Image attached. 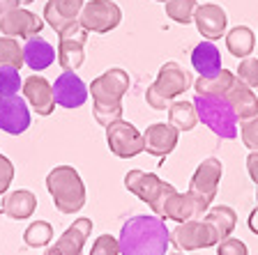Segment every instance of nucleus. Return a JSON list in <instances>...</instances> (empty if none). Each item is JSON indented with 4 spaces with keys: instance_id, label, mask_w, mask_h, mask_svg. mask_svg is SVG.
<instances>
[{
    "instance_id": "nucleus-32",
    "label": "nucleus",
    "mask_w": 258,
    "mask_h": 255,
    "mask_svg": "<svg viewBox=\"0 0 258 255\" xmlns=\"http://www.w3.org/2000/svg\"><path fill=\"white\" fill-rule=\"evenodd\" d=\"M21 88H23V80L19 69L10 67V64H0V97L19 95Z\"/></svg>"
},
{
    "instance_id": "nucleus-2",
    "label": "nucleus",
    "mask_w": 258,
    "mask_h": 255,
    "mask_svg": "<svg viewBox=\"0 0 258 255\" xmlns=\"http://www.w3.org/2000/svg\"><path fill=\"white\" fill-rule=\"evenodd\" d=\"M46 189L60 214H76L86 205V184L74 165H55L46 175Z\"/></svg>"
},
{
    "instance_id": "nucleus-17",
    "label": "nucleus",
    "mask_w": 258,
    "mask_h": 255,
    "mask_svg": "<svg viewBox=\"0 0 258 255\" xmlns=\"http://www.w3.org/2000/svg\"><path fill=\"white\" fill-rule=\"evenodd\" d=\"M86 5V0H48L44 5V23L53 28L55 32H64L70 26L79 23V14Z\"/></svg>"
},
{
    "instance_id": "nucleus-24",
    "label": "nucleus",
    "mask_w": 258,
    "mask_h": 255,
    "mask_svg": "<svg viewBox=\"0 0 258 255\" xmlns=\"http://www.w3.org/2000/svg\"><path fill=\"white\" fill-rule=\"evenodd\" d=\"M161 218H168V221H177V223H187V221H196V218H203V212L199 209L196 200L189 196L187 191L180 193L177 191L175 196H171V200L166 202L164 207V214Z\"/></svg>"
},
{
    "instance_id": "nucleus-25",
    "label": "nucleus",
    "mask_w": 258,
    "mask_h": 255,
    "mask_svg": "<svg viewBox=\"0 0 258 255\" xmlns=\"http://www.w3.org/2000/svg\"><path fill=\"white\" fill-rule=\"evenodd\" d=\"M253 46H256V35H253L251 28L237 26L226 32V48H228V53L235 55L237 60L249 58V55L253 53Z\"/></svg>"
},
{
    "instance_id": "nucleus-36",
    "label": "nucleus",
    "mask_w": 258,
    "mask_h": 255,
    "mask_svg": "<svg viewBox=\"0 0 258 255\" xmlns=\"http://www.w3.org/2000/svg\"><path fill=\"white\" fill-rule=\"evenodd\" d=\"M90 255H120L118 237H113V234H102L99 239H95Z\"/></svg>"
},
{
    "instance_id": "nucleus-30",
    "label": "nucleus",
    "mask_w": 258,
    "mask_h": 255,
    "mask_svg": "<svg viewBox=\"0 0 258 255\" xmlns=\"http://www.w3.org/2000/svg\"><path fill=\"white\" fill-rule=\"evenodd\" d=\"M164 5H166L168 19H173L175 23L187 26V23L194 21V14H196L199 3H196V0H168V3H164Z\"/></svg>"
},
{
    "instance_id": "nucleus-33",
    "label": "nucleus",
    "mask_w": 258,
    "mask_h": 255,
    "mask_svg": "<svg viewBox=\"0 0 258 255\" xmlns=\"http://www.w3.org/2000/svg\"><path fill=\"white\" fill-rule=\"evenodd\" d=\"M235 76L242 80L244 85H249V88H258V58H242L240 60V67H237Z\"/></svg>"
},
{
    "instance_id": "nucleus-12",
    "label": "nucleus",
    "mask_w": 258,
    "mask_h": 255,
    "mask_svg": "<svg viewBox=\"0 0 258 255\" xmlns=\"http://www.w3.org/2000/svg\"><path fill=\"white\" fill-rule=\"evenodd\" d=\"M44 28L42 16L32 14L30 10H23V7H14L7 14L0 16V35L5 37H35L39 35Z\"/></svg>"
},
{
    "instance_id": "nucleus-38",
    "label": "nucleus",
    "mask_w": 258,
    "mask_h": 255,
    "mask_svg": "<svg viewBox=\"0 0 258 255\" xmlns=\"http://www.w3.org/2000/svg\"><path fill=\"white\" fill-rule=\"evenodd\" d=\"M12 180H14V165L5 154H0V196L7 193Z\"/></svg>"
},
{
    "instance_id": "nucleus-11",
    "label": "nucleus",
    "mask_w": 258,
    "mask_h": 255,
    "mask_svg": "<svg viewBox=\"0 0 258 255\" xmlns=\"http://www.w3.org/2000/svg\"><path fill=\"white\" fill-rule=\"evenodd\" d=\"M171 237H173L171 241L180 250H199V248H210V246L219 244V237L215 234V230L210 228V223L205 218L180 223L171 232Z\"/></svg>"
},
{
    "instance_id": "nucleus-41",
    "label": "nucleus",
    "mask_w": 258,
    "mask_h": 255,
    "mask_svg": "<svg viewBox=\"0 0 258 255\" xmlns=\"http://www.w3.org/2000/svg\"><path fill=\"white\" fill-rule=\"evenodd\" d=\"M247 223H249V230H251L253 234H258V207L253 209L251 214H249V221H247Z\"/></svg>"
},
{
    "instance_id": "nucleus-8",
    "label": "nucleus",
    "mask_w": 258,
    "mask_h": 255,
    "mask_svg": "<svg viewBox=\"0 0 258 255\" xmlns=\"http://www.w3.org/2000/svg\"><path fill=\"white\" fill-rule=\"evenodd\" d=\"M129 74L120 67L106 69L102 76H97L90 83L92 104H102V106H122V97L129 92Z\"/></svg>"
},
{
    "instance_id": "nucleus-37",
    "label": "nucleus",
    "mask_w": 258,
    "mask_h": 255,
    "mask_svg": "<svg viewBox=\"0 0 258 255\" xmlns=\"http://www.w3.org/2000/svg\"><path fill=\"white\" fill-rule=\"evenodd\" d=\"M217 255H249V248L242 239L228 237V239L217 244Z\"/></svg>"
},
{
    "instance_id": "nucleus-39",
    "label": "nucleus",
    "mask_w": 258,
    "mask_h": 255,
    "mask_svg": "<svg viewBox=\"0 0 258 255\" xmlns=\"http://www.w3.org/2000/svg\"><path fill=\"white\" fill-rule=\"evenodd\" d=\"M247 170H249V177L258 184V152H251L247 156Z\"/></svg>"
},
{
    "instance_id": "nucleus-35",
    "label": "nucleus",
    "mask_w": 258,
    "mask_h": 255,
    "mask_svg": "<svg viewBox=\"0 0 258 255\" xmlns=\"http://www.w3.org/2000/svg\"><path fill=\"white\" fill-rule=\"evenodd\" d=\"M240 136H242L244 147H249L251 152H258V115H253V117H249V120L242 122Z\"/></svg>"
},
{
    "instance_id": "nucleus-19",
    "label": "nucleus",
    "mask_w": 258,
    "mask_h": 255,
    "mask_svg": "<svg viewBox=\"0 0 258 255\" xmlns=\"http://www.w3.org/2000/svg\"><path fill=\"white\" fill-rule=\"evenodd\" d=\"M23 97L30 104V108L37 115L46 117L55 111V99H53V85L48 83L44 76H30L23 80Z\"/></svg>"
},
{
    "instance_id": "nucleus-44",
    "label": "nucleus",
    "mask_w": 258,
    "mask_h": 255,
    "mask_svg": "<svg viewBox=\"0 0 258 255\" xmlns=\"http://www.w3.org/2000/svg\"><path fill=\"white\" fill-rule=\"evenodd\" d=\"M256 200H258V184H256Z\"/></svg>"
},
{
    "instance_id": "nucleus-45",
    "label": "nucleus",
    "mask_w": 258,
    "mask_h": 255,
    "mask_svg": "<svg viewBox=\"0 0 258 255\" xmlns=\"http://www.w3.org/2000/svg\"><path fill=\"white\" fill-rule=\"evenodd\" d=\"M157 3H168V0H157Z\"/></svg>"
},
{
    "instance_id": "nucleus-9",
    "label": "nucleus",
    "mask_w": 258,
    "mask_h": 255,
    "mask_svg": "<svg viewBox=\"0 0 258 255\" xmlns=\"http://www.w3.org/2000/svg\"><path fill=\"white\" fill-rule=\"evenodd\" d=\"M106 145L118 159H134L145 149L143 133L127 120H118L106 127Z\"/></svg>"
},
{
    "instance_id": "nucleus-13",
    "label": "nucleus",
    "mask_w": 258,
    "mask_h": 255,
    "mask_svg": "<svg viewBox=\"0 0 258 255\" xmlns=\"http://www.w3.org/2000/svg\"><path fill=\"white\" fill-rule=\"evenodd\" d=\"M30 108L23 97H0V131L19 136L30 127Z\"/></svg>"
},
{
    "instance_id": "nucleus-40",
    "label": "nucleus",
    "mask_w": 258,
    "mask_h": 255,
    "mask_svg": "<svg viewBox=\"0 0 258 255\" xmlns=\"http://www.w3.org/2000/svg\"><path fill=\"white\" fill-rule=\"evenodd\" d=\"M19 5H21V0H0V16L7 14L10 10H14Z\"/></svg>"
},
{
    "instance_id": "nucleus-42",
    "label": "nucleus",
    "mask_w": 258,
    "mask_h": 255,
    "mask_svg": "<svg viewBox=\"0 0 258 255\" xmlns=\"http://www.w3.org/2000/svg\"><path fill=\"white\" fill-rule=\"evenodd\" d=\"M30 3H35V0H21V5H30Z\"/></svg>"
},
{
    "instance_id": "nucleus-34",
    "label": "nucleus",
    "mask_w": 258,
    "mask_h": 255,
    "mask_svg": "<svg viewBox=\"0 0 258 255\" xmlns=\"http://www.w3.org/2000/svg\"><path fill=\"white\" fill-rule=\"evenodd\" d=\"M92 115L102 127L122 120V106H102V104H92Z\"/></svg>"
},
{
    "instance_id": "nucleus-43",
    "label": "nucleus",
    "mask_w": 258,
    "mask_h": 255,
    "mask_svg": "<svg viewBox=\"0 0 258 255\" xmlns=\"http://www.w3.org/2000/svg\"><path fill=\"white\" fill-rule=\"evenodd\" d=\"M166 255H184V253H166Z\"/></svg>"
},
{
    "instance_id": "nucleus-27",
    "label": "nucleus",
    "mask_w": 258,
    "mask_h": 255,
    "mask_svg": "<svg viewBox=\"0 0 258 255\" xmlns=\"http://www.w3.org/2000/svg\"><path fill=\"white\" fill-rule=\"evenodd\" d=\"M233 80H235V71L221 69L217 76H210V78L199 76L194 80V90H196L199 97H224Z\"/></svg>"
},
{
    "instance_id": "nucleus-20",
    "label": "nucleus",
    "mask_w": 258,
    "mask_h": 255,
    "mask_svg": "<svg viewBox=\"0 0 258 255\" xmlns=\"http://www.w3.org/2000/svg\"><path fill=\"white\" fill-rule=\"evenodd\" d=\"M221 99H226V104L233 108V113L237 115L240 122H244V120H249V117L258 115V97H256V92H253L249 85L242 83L237 76H235V80L231 83V88L226 90V95L221 97Z\"/></svg>"
},
{
    "instance_id": "nucleus-4",
    "label": "nucleus",
    "mask_w": 258,
    "mask_h": 255,
    "mask_svg": "<svg viewBox=\"0 0 258 255\" xmlns=\"http://www.w3.org/2000/svg\"><path fill=\"white\" fill-rule=\"evenodd\" d=\"M124 189L129 193H134L139 200H143L148 207L155 212V216L161 218L166 202L171 196H175L177 189L171 182L157 177L155 173H145V170H129L124 175Z\"/></svg>"
},
{
    "instance_id": "nucleus-16",
    "label": "nucleus",
    "mask_w": 258,
    "mask_h": 255,
    "mask_svg": "<svg viewBox=\"0 0 258 255\" xmlns=\"http://www.w3.org/2000/svg\"><path fill=\"white\" fill-rule=\"evenodd\" d=\"M194 23H196V30L201 32V37H205L208 42H215V39H221L226 35L228 16H226L224 7L215 5V3H203V5L196 7Z\"/></svg>"
},
{
    "instance_id": "nucleus-6",
    "label": "nucleus",
    "mask_w": 258,
    "mask_h": 255,
    "mask_svg": "<svg viewBox=\"0 0 258 255\" xmlns=\"http://www.w3.org/2000/svg\"><path fill=\"white\" fill-rule=\"evenodd\" d=\"M221 175H224V165H221V161L215 159V156H208V159L201 161V165L191 175L187 193L196 200V205H199V209L203 214L208 212L210 205L215 202Z\"/></svg>"
},
{
    "instance_id": "nucleus-21",
    "label": "nucleus",
    "mask_w": 258,
    "mask_h": 255,
    "mask_svg": "<svg viewBox=\"0 0 258 255\" xmlns=\"http://www.w3.org/2000/svg\"><path fill=\"white\" fill-rule=\"evenodd\" d=\"M55 48L53 44H48L44 37L35 35L28 37L23 44V64H28L32 71H44L55 62Z\"/></svg>"
},
{
    "instance_id": "nucleus-5",
    "label": "nucleus",
    "mask_w": 258,
    "mask_h": 255,
    "mask_svg": "<svg viewBox=\"0 0 258 255\" xmlns=\"http://www.w3.org/2000/svg\"><path fill=\"white\" fill-rule=\"evenodd\" d=\"M194 106H196V115L199 122H203L210 131L219 136V138L233 140L237 136V115L233 108L226 104L221 97H194Z\"/></svg>"
},
{
    "instance_id": "nucleus-31",
    "label": "nucleus",
    "mask_w": 258,
    "mask_h": 255,
    "mask_svg": "<svg viewBox=\"0 0 258 255\" xmlns=\"http://www.w3.org/2000/svg\"><path fill=\"white\" fill-rule=\"evenodd\" d=\"M0 64H10L16 69L23 67V46L14 37H0Z\"/></svg>"
},
{
    "instance_id": "nucleus-28",
    "label": "nucleus",
    "mask_w": 258,
    "mask_h": 255,
    "mask_svg": "<svg viewBox=\"0 0 258 255\" xmlns=\"http://www.w3.org/2000/svg\"><path fill=\"white\" fill-rule=\"evenodd\" d=\"M168 124H173L177 131H191L199 124L194 101H171V106H168Z\"/></svg>"
},
{
    "instance_id": "nucleus-14",
    "label": "nucleus",
    "mask_w": 258,
    "mask_h": 255,
    "mask_svg": "<svg viewBox=\"0 0 258 255\" xmlns=\"http://www.w3.org/2000/svg\"><path fill=\"white\" fill-rule=\"evenodd\" d=\"M92 234V221L90 218H76L70 228L60 234V239L53 246H48L44 255H83L88 237Z\"/></svg>"
},
{
    "instance_id": "nucleus-26",
    "label": "nucleus",
    "mask_w": 258,
    "mask_h": 255,
    "mask_svg": "<svg viewBox=\"0 0 258 255\" xmlns=\"http://www.w3.org/2000/svg\"><path fill=\"white\" fill-rule=\"evenodd\" d=\"M203 218L210 223V228L215 230V234L219 237V241L228 239V237L233 234V230H235V225H237V214L233 212L231 207H226V205L208 209Z\"/></svg>"
},
{
    "instance_id": "nucleus-7",
    "label": "nucleus",
    "mask_w": 258,
    "mask_h": 255,
    "mask_svg": "<svg viewBox=\"0 0 258 255\" xmlns=\"http://www.w3.org/2000/svg\"><path fill=\"white\" fill-rule=\"evenodd\" d=\"M122 21V10L113 0H88L79 14V23L83 30L106 35L115 30Z\"/></svg>"
},
{
    "instance_id": "nucleus-15",
    "label": "nucleus",
    "mask_w": 258,
    "mask_h": 255,
    "mask_svg": "<svg viewBox=\"0 0 258 255\" xmlns=\"http://www.w3.org/2000/svg\"><path fill=\"white\" fill-rule=\"evenodd\" d=\"M88 85L74 74V71H62L53 83V99L55 106L62 108H81L88 101Z\"/></svg>"
},
{
    "instance_id": "nucleus-10",
    "label": "nucleus",
    "mask_w": 258,
    "mask_h": 255,
    "mask_svg": "<svg viewBox=\"0 0 258 255\" xmlns=\"http://www.w3.org/2000/svg\"><path fill=\"white\" fill-rule=\"evenodd\" d=\"M86 42L88 30L81 28V23L70 26L58 35V62L64 71H76L86 60Z\"/></svg>"
},
{
    "instance_id": "nucleus-1",
    "label": "nucleus",
    "mask_w": 258,
    "mask_h": 255,
    "mask_svg": "<svg viewBox=\"0 0 258 255\" xmlns=\"http://www.w3.org/2000/svg\"><path fill=\"white\" fill-rule=\"evenodd\" d=\"M168 237L171 232L166 230L164 218L139 214L124 221L120 228V255H166L168 250Z\"/></svg>"
},
{
    "instance_id": "nucleus-3",
    "label": "nucleus",
    "mask_w": 258,
    "mask_h": 255,
    "mask_svg": "<svg viewBox=\"0 0 258 255\" xmlns=\"http://www.w3.org/2000/svg\"><path fill=\"white\" fill-rule=\"evenodd\" d=\"M191 85H194L191 74L184 69L182 64L166 62V64H161L155 83L145 92V101H148V106L155 108V111H168L171 101L175 99V97H180L182 92H187Z\"/></svg>"
},
{
    "instance_id": "nucleus-23",
    "label": "nucleus",
    "mask_w": 258,
    "mask_h": 255,
    "mask_svg": "<svg viewBox=\"0 0 258 255\" xmlns=\"http://www.w3.org/2000/svg\"><path fill=\"white\" fill-rule=\"evenodd\" d=\"M191 64H194V69L199 71L201 76H205V78L217 76L221 69H224V67H221L219 48L215 46V42H208V39H203V42H199L196 46H194Z\"/></svg>"
},
{
    "instance_id": "nucleus-18",
    "label": "nucleus",
    "mask_w": 258,
    "mask_h": 255,
    "mask_svg": "<svg viewBox=\"0 0 258 255\" xmlns=\"http://www.w3.org/2000/svg\"><path fill=\"white\" fill-rule=\"evenodd\" d=\"M177 138H180V131L173 124H166V122L150 124L143 131V143H145L143 152L157 156V159H164V156H168L175 149Z\"/></svg>"
},
{
    "instance_id": "nucleus-22",
    "label": "nucleus",
    "mask_w": 258,
    "mask_h": 255,
    "mask_svg": "<svg viewBox=\"0 0 258 255\" xmlns=\"http://www.w3.org/2000/svg\"><path fill=\"white\" fill-rule=\"evenodd\" d=\"M35 209H37V196L28 189H19V191L7 193L0 212L12 221H26L35 214Z\"/></svg>"
},
{
    "instance_id": "nucleus-29",
    "label": "nucleus",
    "mask_w": 258,
    "mask_h": 255,
    "mask_svg": "<svg viewBox=\"0 0 258 255\" xmlns=\"http://www.w3.org/2000/svg\"><path fill=\"white\" fill-rule=\"evenodd\" d=\"M23 239H26V246H30V248H44L53 239V228L46 221H32L23 232Z\"/></svg>"
}]
</instances>
